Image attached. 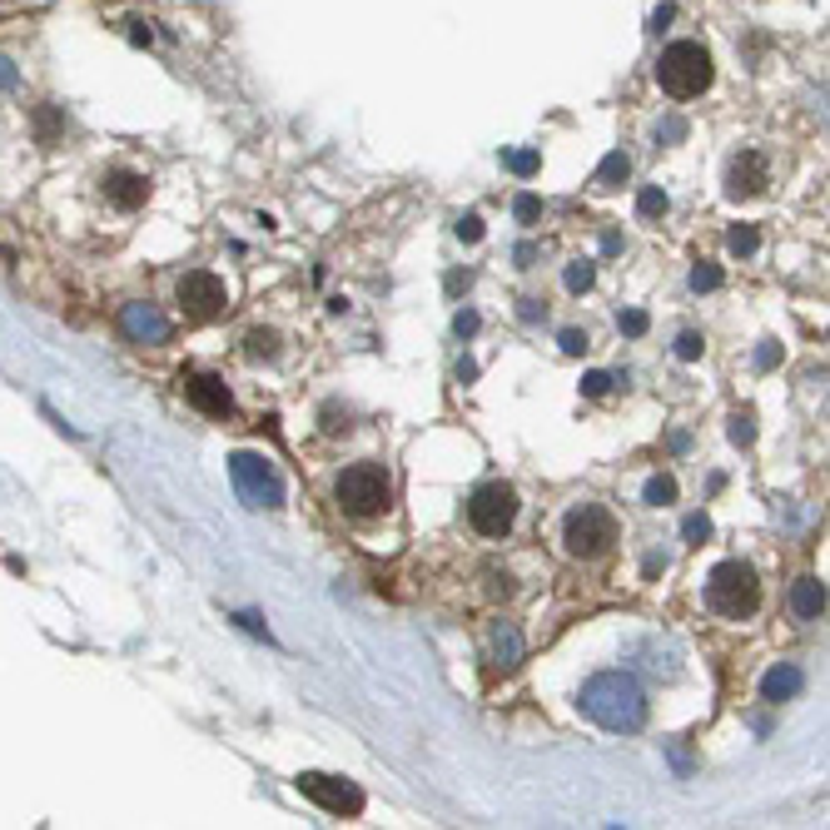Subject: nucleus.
I'll list each match as a JSON object with an SVG mask.
<instances>
[{
  "label": "nucleus",
  "mask_w": 830,
  "mask_h": 830,
  "mask_svg": "<svg viewBox=\"0 0 830 830\" xmlns=\"http://www.w3.org/2000/svg\"><path fill=\"white\" fill-rule=\"evenodd\" d=\"M582 711L606 731H642L646 727V691L632 672H597L582 686Z\"/></svg>",
  "instance_id": "obj_1"
},
{
  "label": "nucleus",
  "mask_w": 830,
  "mask_h": 830,
  "mask_svg": "<svg viewBox=\"0 0 830 830\" xmlns=\"http://www.w3.org/2000/svg\"><path fill=\"white\" fill-rule=\"evenodd\" d=\"M711 76H717V66H711V50L701 40H676L656 60V85L672 100H696L701 90H711Z\"/></svg>",
  "instance_id": "obj_2"
},
{
  "label": "nucleus",
  "mask_w": 830,
  "mask_h": 830,
  "mask_svg": "<svg viewBox=\"0 0 830 830\" xmlns=\"http://www.w3.org/2000/svg\"><path fill=\"white\" fill-rule=\"evenodd\" d=\"M334 497H338V507H344L348 517L368 523V517L388 513V503H393V483H388V473H383L378 463H354L348 473H338Z\"/></svg>",
  "instance_id": "obj_3"
},
{
  "label": "nucleus",
  "mask_w": 830,
  "mask_h": 830,
  "mask_svg": "<svg viewBox=\"0 0 830 830\" xmlns=\"http://www.w3.org/2000/svg\"><path fill=\"white\" fill-rule=\"evenodd\" d=\"M707 606L717 616H731V622L751 616L755 606H761V582H755V572L747 567V562H721V567H711Z\"/></svg>",
  "instance_id": "obj_4"
},
{
  "label": "nucleus",
  "mask_w": 830,
  "mask_h": 830,
  "mask_svg": "<svg viewBox=\"0 0 830 830\" xmlns=\"http://www.w3.org/2000/svg\"><path fill=\"white\" fill-rule=\"evenodd\" d=\"M616 542V517L606 513L602 503H582L567 513V523H562V547H567V557L577 562H597L612 552Z\"/></svg>",
  "instance_id": "obj_5"
},
{
  "label": "nucleus",
  "mask_w": 830,
  "mask_h": 830,
  "mask_svg": "<svg viewBox=\"0 0 830 830\" xmlns=\"http://www.w3.org/2000/svg\"><path fill=\"white\" fill-rule=\"evenodd\" d=\"M229 477H234V487H239V497L249 507H284V483H279V473H274L269 457L234 453L229 457Z\"/></svg>",
  "instance_id": "obj_6"
},
{
  "label": "nucleus",
  "mask_w": 830,
  "mask_h": 830,
  "mask_svg": "<svg viewBox=\"0 0 830 830\" xmlns=\"http://www.w3.org/2000/svg\"><path fill=\"white\" fill-rule=\"evenodd\" d=\"M467 523L483 537H507L517 523V493L507 483H483L467 497Z\"/></svg>",
  "instance_id": "obj_7"
},
{
  "label": "nucleus",
  "mask_w": 830,
  "mask_h": 830,
  "mask_svg": "<svg viewBox=\"0 0 830 830\" xmlns=\"http://www.w3.org/2000/svg\"><path fill=\"white\" fill-rule=\"evenodd\" d=\"M175 299H179V314H185L189 324H209V318L225 314L229 294H225V279H219V274H209V269H189L185 279H179Z\"/></svg>",
  "instance_id": "obj_8"
},
{
  "label": "nucleus",
  "mask_w": 830,
  "mask_h": 830,
  "mask_svg": "<svg viewBox=\"0 0 830 830\" xmlns=\"http://www.w3.org/2000/svg\"><path fill=\"white\" fill-rule=\"evenodd\" d=\"M299 791L308 796L314 806H324L328 816H358L364 811V791L344 775H324V771H304L299 775Z\"/></svg>",
  "instance_id": "obj_9"
},
{
  "label": "nucleus",
  "mask_w": 830,
  "mask_h": 830,
  "mask_svg": "<svg viewBox=\"0 0 830 830\" xmlns=\"http://www.w3.org/2000/svg\"><path fill=\"white\" fill-rule=\"evenodd\" d=\"M765 185H771V165H765L761 150H741V155L727 165V199H737V205H747V199H761Z\"/></svg>",
  "instance_id": "obj_10"
},
{
  "label": "nucleus",
  "mask_w": 830,
  "mask_h": 830,
  "mask_svg": "<svg viewBox=\"0 0 830 830\" xmlns=\"http://www.w3.org/2000/svg\"><path fill=\"white\" fill-rule=\"evenodd\" d=\"M120 324H125V334H130L135 344H165V338H169V318L159 314L155 304H125Z\"/></svg>",
  "instance_id": "obj_11"
},
{
  "label": "nucleus",
  "mask_w": 830,
  "mask_h": 830,
  "mask_svg": "<svg viewBox=\"0 0 830 830\" xmlns=\"http://www.w3.org/2000/svg\"><path fill=\"white\" fill-rule=\"evenodd\" d=\"M100 189L115 209H140L145 199H150V179L135 175V169H110V175L100 179Z\"/></svg>",
  "instance_id": "obj_12"
},
{
  "label": "nucleus",
  "mask_w": 830,
  "mask_h": 830,
  "mask_svg": "<svg viewBox=\"0 0 830 830\" xmlns=\"http://www.w3.org/2000/svg\"><path fill=\"white\" fill-rule=\"evenodd\" d=\"M185 393H189V403H195L199 413H209V418H229V408H234L229 388L215 374H189L185 378Z\"/></svg>",
  "instance_id": "obj_13"
},
{
  "label": "nucleus",
  "mask_w": 830,
  "mask_h": 830,
  "mask_svg": "<svg viewBox=\"0 0 830 830\" xmlns=\"http://www.w3.org/2000/svg\"><path fill=\"white\" fill-rule=\"evenodd\" d=\"M806 686V676H801V666H771V672L761 676V701H771V707H781V701H791L796 691Z\"/></svg>",
  "instance_id": "obj_14"
},
{
  "label": "nucleus",
  "mask_w": 830,
  "mask_h": 830,
  "mask_svg": "<svg viewBox=\"0 0 830 830\" xmlns=\"http://www.w3.org/2000/svg\"><path fill=\"white\" fill-rule=\"evenodd\" d=\"M791 612L801 616V622H821V612H826V587L816 577H801L791 587Z\"/></svg>",
  "instance_id": "obj_15"
},
{
  "label": "nucleus",
  "mask_w": 830,
  "mask_h": 830,
  "mask_svg": "<svg viewBox=\"0 0 830 830\" xmlns=\"http://www.w3.org/2000/svg\"><path fill=\"white\" fill-rule=\"evenodd\" d=\"M493 656H497V666H517V662H523V632H517L513 622H497L493 626Z\"/></svg>",
  "instance_id": "obj_16"
},
{
  "label": "nucleus",
  "mask_w": 830,
  "mask_h": 830,
  "mask_svg": "<svg viewBox=\"0 0 830 830\" xmlns=\"http://www.w3.org/2000/svg\"><path fill=\"white\" fill-rule=\"evenodd\" d=\"M626 175H632V159H626L622 150H612L602 159V169H597V189H616Z\"/></svg>",
  "instance_id": "obj_17"
},
{
  "label": "nucleus",
  "mask_w": 830,
  "mask_h": 830,
  "mask_svg": "<svg viewBox=\"0 0 830 830\" xmlns=\"http://www.w3.org/2000/svg\"><path fill=\"white\" fill-rule=\"evenodd\" d=\"M727 249L737 254V259H751V254L761 249V229H755V225H737V229L727 234Z\"/></svg>",
  "instance_id": "obj_18"
},
{
  "label": "nucleus",
  "mask_w": 830,
  "mask_h": 830,
  "mask_svg": "<svg viewBox=\"0 0 830 830\" xmlns=\"http://www.w3.org/2000/svg\"><path fill=\"white\" fill-rule=\"evenodd\" d=\"M244 354H249V358H274V354H279V334H269V328H254V334L244 338Z\"/></svg>",
  "instance_id": "obj_19"
},
{
  "label": "nucleus",
  "mask_w": 830,
  "mask_h": 830,
  "mask_svg": "<svg viewBox=\"0 0 830 830\" xmlns=\"http://www.w3.org/2000/svg\"><path fill=\"white\" fill-rule=\"evenodd\" d=\"M646 503L652 507H666V503H676V483L666 473H656V477H646Z\"/></svg>",
  "instance_id": "obj_20"
},
{
  "label": "nucleus",
  "mask_w": 830,
  "mask_h": 830,
  "mask_svg": "<svg viewBox=\"0 0 830 830\" xmlns=\"http://www.w3.org/2000/svg\"><path fill=\"white\" fill-rule=\"evenodd\" d=\"M592 279H597V269H592L587 259L567 264V289H572V294H587V289H592Z\"/></svg>",
  "instance_id": "obj_21"
},
{
  "label": "nucleus",
  "mask_w": 830,
  "mask_h": 830,
  "mask_svg": "<svg viewBox=\"0 0 830 830\" xmlns=\"http://www.w3.org/2000/svg\"><path fill=\"white\" fill-rule=\"evenodd\" d=\"M691 289H696V294L721 289V269H717V264H696V269H691Z\"/></svg>",
  "instance_id": "obj_22"
},
{
  "label": "nucleus",
  "mask_w": 830,
  "mask_h": 830,
  "mask_svg": "<svg viewBox=\"0 0 830 830\" xmlns=\"http://www.w3.org/2000/svg\"><path fill=\"white\" fill-rule=\"evenodd\" d=\"M636 209H642V219H662L666 215V195H662V189H642Z\"/></svg>",
  "instance_id": "obj_23"
},
{
  "label": "nucleus",
  "mask_w": 830,
  "mask_h": 830,
  "mask_svg": "<svg viewBox=\"0 0 830 830\" xmlns=\"http://www.w3.org/2000/svg\"><path fill=\"white\" fill-rule=\"evenodd\" d=\"M731 443H737V448H751V443H755L751 413H737V418H731Z\"/></svg>",
  "instance_id": "obj_24"
},
{
  "label": "nucleus",
  "mask_w": 830,
  "mask_h": 830,
  "mask_svg": "<svg viewBox=\"0 0 830 830\" xmlns=\"http://www.w3.org/2000/svg\"><path fill=\"white\" fill-rule=\"evenodd\" d=\"M701 348H707V338H701V334H681L676 338V358H686V364H691V358H701Z\"/></svg>",
  "instance_id": "obj_25"
},
{
  "label": "nucleus",
  "mask_w": 830,
  "mask_h": 830,
  "mask_svg": "<svg viewBox=\"0 0 830 830\" xmlns=\"http://www.w3.org/2000/svg\"><path fill=\"white\" fill-rule=\"evenodd\" d=\"M507 169H513V175H532V169H537V150H517V155H507Z\"/></svg>",
  "instance_id": "obj_26"
},
{
  "label": "nucleus",
  "mask_w": 830,
  "mask_h": 830,
  "mask_svg": "<svg viewBox=\"0 0 830 830\" xmlns=\"http://www.w3.org/2000/svg\"><path fill=\"white\" fill-rule=\"evenodd\" d=\"M513 215H517V219H523V225H532V219H537V215H542V205H537V199H532V195H517Z\"/></svg>",
  "instance_id": "obj_27"
},
{
  "label": "nucleus",
  "mask_w": 830,
  "mask_h": 830,
  "mask_svg": "<svg viewBox=\"0 0 830 830\" xmlns=\"http://www.w3.org/2000/svg\"><path fill=\"white\" fill-rule=\"evenodd\" d=\"M477 324H483V318H477V314H473V308H463V314H457V318H453L457 338H473V334H477Z\"/></svg>",
  "instance_id": "obj_28"
},
{
  "label": "nucleus",
  "mask_w": 830,
  "mask_h": 830,
  "mask_svg": "<svg viewBox=\"0 0 830 830\" xmlns=\"http://www.w3.org/2000/svg\"><path fill=\"white\" fill-rule=\"evenodd\" d=\"M622 334H632V338H642V334H646V314H642V308L622 314Z\"/></svg>",
  "instance_id": "obj_29"
},
{
  "label": "nucleus",
  "mask_w": 830,
  "mask_h": 830,
  "mask_svg": "<svg viewBox=\"0 0 830 830\" xmlns=\"http://www.w3.org/2000/svg\"><path fill=\"white\" fill-rule=\"evenodd\" d=\"M606 388H612V378H606V374H587V378H582V393H587V398H602Z\"/></svg>",
  "instance_id": "obj_30"
},
{
  "label": "nucleus",
  "mask_w": 830,
  "mask_h": 830,
  "mask_svg": "<svg viewBox=\"0 0 830 830\" xmlns=\"http://www.w3.org/2000/svg\"><path fill=\"white\" fill-rule=\"evenodd\" d=\"M457 239L477 244V239H483V219H477V215H467V219H463V225H457Z\"/></svg>",
  "instance_id": "obj_31"
},
{
  "label": "nucleus",
  "mask_w": 830,
  "mask_h": 830,
  "mask_svg": "<svg viewBox=\"0 0 830 830\" xmlns=\"http://www.w3.org/2000/svg\"><path fill=\"white\" fill-rule=\"evenodd\" d=\"M686 537H691V542H707V537H711V523H707L701 513H696V517H686Z\"/></svg>",
  "instance_id": "obj_32"
},
{
  "label": "nucleus",
  "mask_w": 830,
  "mask_h": 830,
  "mask_svg": "<svg viewBox=\"0 0 830 830\" xmlns=\"http://www.w3.org/2000/svg\"><path fill=\"white\" fill-rule=\"evenodd\" d=\"M562 348H567V354H582V348H587V334H577V328H567V334H562Z\"/></svg>",
  "instance_id": "obj_33"
},
{
  "label": "nucleus",
  "mask_w": 830,
  "mask_h": 830,
  "mask_svg": "<svg viewBox=\"0 0 830 830\" xmlns=\"http://www.w3.org/2000/svg\"><path fill=\"white\" fill-rule=\"evenodd\" d=\"M467 284H473V274H467V269L463 274H448V294H463Z\"/></svg>",
  "instance_id": "obj_34"
},
{
  "label": "nucleus",
  "mask_w": 830,
  "mask_h": 830,
  "mask_svg": "<svg viewBox=\"0 0 830 830\" xmlns=\"http://www.w3.org/2000/svg\"><path fill=\"white\" fill-rule=\"evenodd\" d=\"M517 314H523L527 324H537V318H542V308H537V299H523V308H517Z\"/></svg>",
  "instance_id": "obj_35"
},
{
  "label": "nucleus",
  "mask_w": 830,
  "mask_h": 830,
  "mask_svg": "<svg viewBox=\"0 0 830 830\" xmlns=\"http://www.w3.org/2000/svg\"><path fill=\"white\" fill-rule=\"evenodd\" d=\"M672 16H676V10H672V6H662V10H656V16H652V30H662Z\"/></svg>",
  "instance_id": "obj_36"
},
{
  "label": "nucleus",
  "mask_w": 830,
  "mask_h": 830,
  "mask_svg": "<svg viewBox=\"0 0 830 830\" xmlns=\"http://www.w3.org/2000/svg\"><path fill=\"white\" fill-rule=\"evenodd\" d=\"M755 364H761V368H771V364H775V344H765L761 354H755Z\"/></svg>",
  "instance_id": "obj_37"
}]
</instances>
